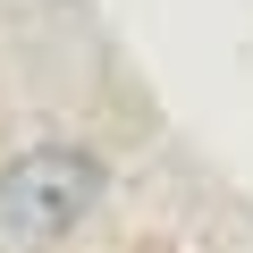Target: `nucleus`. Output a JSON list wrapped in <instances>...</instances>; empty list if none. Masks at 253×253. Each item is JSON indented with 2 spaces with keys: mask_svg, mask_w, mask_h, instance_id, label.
<instances>
[{
  "mask_svg": "<svg viewBox=\"0 0 253 253\" xmlns=\"http://www.w3.org/2000/svg\"><path fill=\"white\" fill-rule=\"evenodd\" d=\"M101 203V161L76 144H34L26 161L0 169V236L9 245H51Z\"/></svg>",
  "mask_w": 253,
  "mask_h": 253,
  "instance_id": "nucleus-1",
  "label": "nucleus"
}]
</instances>
